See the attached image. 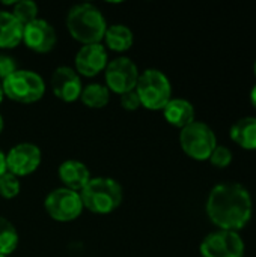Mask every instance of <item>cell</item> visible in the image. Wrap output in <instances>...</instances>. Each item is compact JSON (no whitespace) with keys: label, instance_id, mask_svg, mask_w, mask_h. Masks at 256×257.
I'll use <instances>...</instances> for the list:
<instances>
[{"label":"cell","instance_id":"cell-6","mask_svg":"<svg viewBox=\"0 0 256 257\" xmlns=\"http://www.w3.org/2000/svg\"><path fill=\"white\" fill-rule=\"evenodd\" d=\"M180 145L190 158L205 161L217 146V137L207 123L195 120L181 130Z\"/></svg>","mask_w":256,"mask_h":257},{"label":"cell","instance_id":"cell-17","mask_svg":"<svg viewBox=\"0 0 256 257\" xmlns=\"http://www.w3.org/2000/svg\"><path fill=\"white\" fill-rule=\"evenodd\" d=\"M229 136L234 143L247 151H256V117L246 116L232 123Z\"/></svg>","mask_w":256,"mask_h":257},{"label":"cell","instance_id":"cell-23","mask_svg":"<svg viewBox=\"0 0 256 257\" xmlns=\"http://www.w3.org/2000/svg\"><path fill=\"white\" fill-rule=\"evenodd\" d=\"M208 160H210V163H211L214 167H217V169H225V167H228V166L231 164V161H232V152H231L229 148L217 145V146L214 148V151L211 152V155H210Z\"/></svg>","mask_w":256,"mask_h":257},{"label":"cell","instance_id":"cell-9","mask_svg":"<svg viewBox=\"0 0 256 257\" xmlns=\"http://www.w3.org/2000/svg\"><path fill=\"white\" fill-rule=\"evenodd\" d=\"M201 254L202 257H243L244 242L237 232L217 230L204 238Z\"/></svg>","mask_w":256,"mask_h":257},{"label":"cell","instance_id":"cell-29","mask_svg":"<svg viewBox=\"0 0 256 257\" xmlns=\"http://www.w3.org/2000/svg\"><path fill=\"white\" fill-rule=\"evenodd\" d=\"M2 131H3V117L0 114V134H2Z\"/></svg>","mask_w":256,"mask_h":257},{"label":"cell","instance_id":"cell-12","mask_svg":"<svg viewBox=\"0 0 256 257\" xmlns=\"http://www.w3.org/2000/svg\"><path fill=\"white\" fill-rule=\"evenodd\" d=\"M50 84L53 93L59 99L65 102H74L75 99H80V93L83 89L81 78L71 66H57L51 75Z\"/></svg>","mask_w":256,"mask_h":257},{"label":"cell","instance_id":"cell-31","mask_svg":"<svg viewBox=\"0 0 256 257\" xmlns=\"http://www.w3.org/2000/svg\"><path fill=\"white\" fill-rule=\"evenodd\" d=\"M0 257H9V256H0Z\"/></svg>","mask_w":256,"mask_h":257},{"label":"cell","instance_id":"cell-13","mask_svg":"<svg viewBox=\"0 0 256 257\" xmlns=\"http://www.w3.org/2000/svg\"><path fill=\"white\" fill-rule=\"evenodd\" d=\"M74 63H75V71L78 75L95 77L101 71H104L109 63L107 50L101 42L83 45L77 51Z\"/></svg>","mask_w":256,"mask_h":257},{"label":"cell","instance_id":"cell-10","mask_svg":"<svg viewBox=\"0 0 256 257\" xmlns=\"http://www.w3.org/2000/svg\"><path fill=\"white\" fill-rule=\"evenodd\" d=\"M42 160L41 149L33 143H18L6 154V170L12 175L27 176L33 173Z\"/></svg>","mask_w":256,"mask_h":257},{"label":"cell","instance_id":"cell-26","mask_svg":"<svg viewBox=\"0 0 256 257\" xmlns=\"http://www.w3.org/2000/svg\"><path fill=\"white\" fill-rule=\"evenodd\" d=\"M8 170H6V154H3L2 151H0V176L3 175V173H6Z\"/></svg>","mask_w":256,"mask_h":257},{"label":"cell","instance_id":"cell-11","mask_svg":"<svg viewBox=\"0 0 256 257\" xmlns=\"http://www.w3.org/2000/svg\"><path fill=\"white\" fill-rule=\"evenodd\" d=\"M23 42L35 53H48L57 42L54 27L44 18H36L23 29Z\"/></svg>","mask_w":256,"mask_h":257},{"label":"cell","instance_id":"cell-22","mask_svg":"<svg viewBox=\"0 0 256 257\" xmlns=\"http://www.w3.org/2000/svg\"><path fill=\"white\" fill-rule=\"evenodd\" d=\"M20 190H21V184L15 175L6 172L0 176V196L2 197L14 199L18 196Z\"/></svg>","mask_w":256,"mask_h":257},{"label":"cell","instance_id":"cell-2","mask_svg":"<svg viewBox=\"0 0 256 257\" xmlns=\"http://www.w3.org/2000/svg\"><path fill=\"white\" fill-rule=\"evenodd\" d=\"M66 27L75 41L88 45L100 44V41L104 39L107 23L100 8L92 3H80L69 9L66 15Z\"/></svg>","mask_w":256,"mask_h":257},{"label":"cell","instance_id":"cell-19","mask_svg":"<svg viewBox=\"0 0 256 257\" xmlns=\"http://www.w3.org/2000/svg\"><path fill=\"white\" fill-rule=\"evenodd\" d=\"M80 99L84 105L91 108H103L110 99V90L100 83H91L81 89Z\"/></svg>","mask_w":256,"mask_h":257},{"label":"cell","instance_id":"cell-18","mask_svg":"<svg viewBox=\"0 0 256 257\" xmlns=\"http://www.w3.org/2000/svg\"><path fill=\"white\" fill-rule=\"evenodd\" d=\"M106 45L113 51H127L134 42L133 30L125 24H112L104 33Z\"/></svg>","mask_w":256,"mask_h":257},{"label":"cell","instance_id":"cell-20","mask_svg":"<svg viewBox=\"0 0 256 257\" xmlns=\"http://www.w3.org/2000/svg\"><path fill=\"white\" fill-rule=\"evenodd\" d=\"M18 232L15 226L0 215V256H9L18 245Z\"/></svg>","mask_w":256,"mask_h":257},{"label":"cell","instance_id":"cell-5","mask_svg":"<svg viewBox=\"0 0 256 257\" xmlns=\"http://www.w3.org/2000/svg\"><path fill=\"white\" fill-rule=\"evenodd\" d=\"M2 87L5 96L21 104L36 102L45 93L44 78L30 69H17L2 81Z\"/></svg>","mask_w":256,"mask_h":257},{"label":"cell","instance_id":"cell-30","mask_svg":"<svg viewBox=\"0 0 256 257\" xmlns=\"http://www.w3.org/2000/svg\"><path fill=\"white\" fill-rule=\"evenodd\" d=\"M253 71H255V75H256V60H255V65H253Z\"/></svg>","mask_w":256,"mask_h":257},{"label":"cell","instance_id":"cell-8","mask_svg":"<svg viewBox=\"0 0 256 257\" xmlns=\"http://www.w3.org/2000/svg\"><path fill=\"white\" fill-rule=\"evenodd\" d=\"M106 75V87L115 93H125L136 89L139 80V69L137 65L125 56L116 57L110 60L104 69Z\"/></svg>","mask_w":256,"mask_h":257},{"label":"cell","instance_id":"cell-21","mask_svg":"<svg viewBox=\"0 0 256 257\" xmlns=\"http://www.w3.org/2000/svg\"><path fill=\"white\" fill-rule=\"evenodd\" d=\"M38 5L32 0H20V2H15L14 3V11H12V15L23 24H29L32 23L33 20L38 18Z\"/></svg>","mask_w":256,"mask_h":257},{"label":"cell","instance_id":"cell-16","mask_svg":"<svg viewBox=\"0 0 256 257\" xmlns=\"http://www.w3.org/2000/svg\"><path fill=\"white\" fill-rule=\"evenodd\" d=\"M24 26L9 11H0V48H14L23 42Z\"/></svg>","mask_w":256,"mask_h":257},{"label":"cell","instance_id":"cell-28","mask_svg":"<svg viewBox=\"0 0 256 257\" xmlns=\"http://www.w3.org/2000/svg\"><path fill=\"white\" fill-rule=\"evenodd\" d=\"M3 96H5V93H3V87H2V83H0V104L3 101Z\"/></svg>","mask_w":256,"mask_h":257},{"label":"cell","instance_id":"cell-3","mask_svg":"<svg viewBox=\"0 0 256 257\" xmlns=\"http://www.w3.org/2000/svg\"><path fill=\"white\" fill-rule=\"evenodd\" d=\"M83 208L95 214H110L119 208L124 199L122 187L118 181L106 176L91 178L80 191Z\"/></svg>","mask_w":256,"mask_h":257},{"label":"cell","instance_id":"cell-14","mask_svg":"<svg viewBox=\"0 0 256 257\" xmlns=\"http://www.w3.org/2000/svg\"><path fill=\"white\" fill-rule=\"evenodd\" d=\"M59 179L65 185V188H69L72 191H81L86 184L91 181V172L86 164L77 160H66L63 161L57 169Z\"/></svg>","mask_w":256,"mask_h":257},{"label":"cell","instance_id":"cell-24","mask_svg":"<svg viewBox=\"0 0 256 257\" xmlns=\"http://www.w3.org/2000/svg\"><path fill=\"white\" fill-rule=\"evenodd\" d=\"M119 102H121V107L127 111H134L137 110L142 104H140V98L139 95L136 93V90H130V92H125L121 95L119 98Z\"/></svg>","mask_w":256,"mask_h":257},{"label":"cell","instance_id":"cell-4","mask_svg":"<svg viewBox=\"0 0 256 257\" xmlns=\"http://www.w3.org/2000/svg\"><path fill=\"white\" fill-rule=\"evenodd\" d=\"M136 93L148 110H163L172 99V84L164 72L155 68L145 69L137 80Z\"/></svg>","mask_w":256,"mask_h":257},{"label":"cell","instance_id":"cell-25","mask_svg":"<svg viewBox=\"0 0 256 257\" xmlns=\"http://www.w3.org/2000/svg\"><path fill=\"white\" fill-rule=\"evenodd\" d=\"M17 62L8 54H0V80H6L11 74L17 71Z\"/></svg>","mask_w":256,"mask_h":257},{"label":"cell","instance_id":"cell-7","mask_svg":"<svg viewBox=\"0 0 256 257\" xmlns=\"http://www.w3.org/2000/svg\"><path fill=\"white\" fill-rule=\"evenodd\" d=\"M44 208L53 220L66 223L80 217L83 212V202L78 191L60 187L47 194Z\"/></svg>","mask_w":256,"mask_h":257},{"label":"cell","instance_id":"cell-27","mask_svg":"<svg viewBox=\"0 0 256 257\" xmlns=\"http://www.w3.org/2000/svg\"><path fill=\"white\" fill-rule=\"evenodd\" d=\"M250 102H252V105L256 108V84L252 87V90H250Z\"/></svg>","mask_w":256,"mask_h":257},{"label":"cell","instance_id":"cell-1","mask_svg":"<svg viewBox=\"0 0 256 257\" xmlns=\"http://www.w3.org/2000/svg\"><path fill=\"white\" fill-rule=\"evenodd\" d=\"M252 212V197L241 184L223 182L208 194L207 215L220 230L238 232L250 221Z\"/></svg>","mask_w":256,"mask_h":257},{"label":"cell","instance_id":"cell-15","mask_svg":"<svg viewBox=\"0 0 256 257\" xmlns=\"http://www.w3.org/2000/svg\"><path fill=\"white\" fill-rule=\"evenodd\" d=\"M163 114L170 125L181 130L195 122V107L190 101L183 98H172L163 108Z\"/></svg>","mask_w":256,"mask_h":257}]
</instances>
